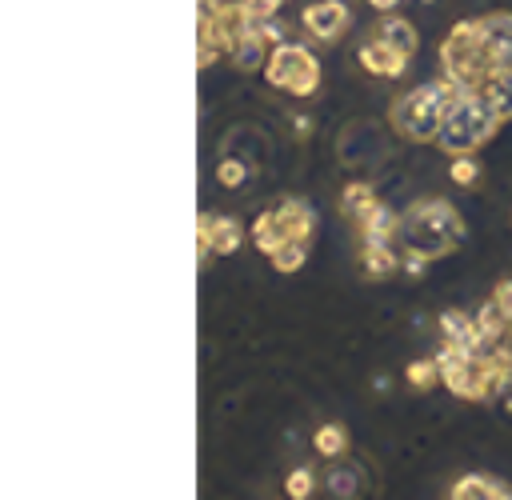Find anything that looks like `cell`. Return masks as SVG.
<instances>
[{"mask_svg":"<svg viewBox=\"0 0 512 500\" xmlns=\"http://www.w3.org/2000/svg\"><path fill=\"white\" fill-rule=\"evenodd\" d=\"M400 240L408 252L436 260V256H448L464 240V220L444 200H420L400 216Z\"/></svg>","mask_w":512,"mask_h":500,"instance_id":"1","label":"cell"},{"mask_svg":"<svg viewBox=\"0 0 512 500\" xmlns=\"http://www.w3.org/2000/svg\"><path fill=\"white\" fill-rule=\"evenodd\" d=\"M440 64H444V80L456 84L460 92H476L496 72V60L480 36V20H460L448 32V40L440 48Z\"/></svg>","mask_w":512,"mask_h":500,"instance_id":"2","label":"cell"},{"mask_svg":"<svg viewBox=\"0 0 512 500\" xmlns=\"http://www.w3.org/2000/svg\"><path fill=\"white\" fill-rule=\"evenodd\" d=\"M496 124H500V116L488 108V100L480 92H460L456 88L452 100H448V112H444V124H440L436 144L448 148L452 156L456 152H476L496 132Z\"/></svg>","mask_w":512,"mask_h":500,"instance_id":"3","label":"cell"},{"mask_svg":"<svg viewBox=\"0 0 512 500\" xmlns=\"http://www.w3.org/2000/svg\"><path fill=\"white\" fill-rule=\"evenodd\" d=\"M452 84L448 80H436V84H420L412 96H404L392 112V124L400 136L408 140H436L440 136V124H444V112H448V100H452Z\"/></svg>","mask_w":512,"mask_h":500,"instance_id":"4","label":"cell"},{"mask_svg":"<svg viewBox=\"0 0 512 500\" xmlns=\"http://www.w3.org/2000/svg\"><path fill=\"white\" fill-rule=\"evenodd\" d=\"M316 228V216L304 200H276L272 208H264L252 224V244L260 252H272L288 240H308Z\"/></svg>","mask_w":512,"mask_h":500,"instance_id":"5","label":"cell"},{"mask_svg":"<svg viewBox=\"0 0 512 500\" xmlns=\"http://www.w3.org/2000/svg\"><path fill=\"white\" fill-rule=\"evenodd\" d=\"M264 76L272 88H284L292 96H312L320 88V68L312 60V52L300 44H276L264 64Z\"/></svg>","mask_w":512,"mask_h":500,"instance_id":"6","label":"cell"},{"mask_svg":"<svg viewBox=\"0 0 512 500\" xmlns=\"http://www.w3.org/2000/svg\"><path fill=\"white\" fill-rule=\"evenodd\" d=\"M244 240V228L240 220L232 216H200V228H196V244H200V264L216 252V256H232Z\"/></svg>","mask_w":512,"mask_h":500,"instance_id":"7","label":"cell"},{"mask_svg":"<svg viewBox=\"0 0 512 500\" xmlns=\"http://www.w3.org/2000/svg\"><path fill=\"white\" fill-rule=\"evenodd\" d=\"M300 20H304V28H308L316 40H336V36L344 32V24H348V4H340V0H320V4H308Z\"/></svg>","mask_w":512,"mask_h":500,"instance_id":"8","label":"cell"},{"mask_svg":"<svg viewBox=\"0 0 512 500\" xmlns=\"http://www.w3.org/2000/svg\"><path fill=\"white\" fill-rule=\"evenodd\" d=\"M480 36H484V48L492 52L496 68H512V16L508 12L480 16Z\"/></svg>","mask_w":512,"mask_h":500,"instance_id":"9","label":"cell"},{"mask_svg":"<svg viewBox=\"0 0 512 500\" xmlns=\"http://www.w3.org/2000/svg\"><path fill=\"white\" fill-rule=\"evenodd\" d=\"M408 60H412L408 52H400V48L384 44L380 36H376V40H368V44L360 48V64H364L372 76H404Z\"/></svg>","mask_w":512,"mask_h":500,"instance_id":"10","label":"cell"},{"mask_svg":"<svg viewBox=\"0 0 512 500\" xmlns=\"http://www.w3.org/2000/svg\"><path fill=\"white\" fill-rule=\"evenodd\" d=\"M356 228H360L364 244H392V236H400V216L388 212L384 204H376V208H368V212L356 220Z\"/></svg>","mask_w":512,"mask_h":500,"instance_id":"11","label":"cell"},{"mask_svg":"<svg viewBox=\"0 0 512 500\" xmlns=\"http://www.w3.org/2000/svg\"><path fill=\"white\" fill-rule=\"evenodd\" d=\"M268 48H272V44L264 40V32H260V20H256V28H252L248 36H240V40L232 44V52H228V56H232V64H236V68L252 72V68H264V64H268V56H272Z\"/></svg>","mask_w":512,"mask_h":500,"instance_id":"12","label":"cell"},{"mask_svg":"<svg viewBox=\"0 0 512 500\" xmlns=\"http://www.w3.org/2000/svg\"><path fill=\"white\" fill-rule=\"evenodd\" d=\"M476 92L488 100V108H492L500 120H512V68H496Z\"/></svg>","mask_w":512,"mask_h":500,"instance_id":"13","label":"cell"},{"mask_svg":"<svg viewBox=\"0 0 512 500\" xmlns=\"http://www.w3.org/2000/svg\"><path fill=\"white\" fill-rule=\"evenodd\" d=\"M448 496L452 500H472V496H480V500H504V496H512V488L504 480H496V476H460Z\"/></svg>","mask_w":512,"mask_h":500,"instance_id":"14","label":"cell"},{"mask_svg":"<svg viewBox=\"0 0 512 500\" xmlns=\"http://www.w3.org/2000/svg\"><path fill=\"white\" fill-rule=\"evenodd\" d=\"M360 268L368 280H388L400 268V256L392 252V244H364L360 248Z\"/></svg>","mask_w":512,"mask_h":500,"instance_id":"15","label":"cell"},{"mask_svg":"<svg viewBox=\"0 0 512 500\" xmlns=\"http://www.w3.org/2000/svg\"><path fill=\"white\" fill-rule=\"evenodd\" d=\"M324 492H328V496H360V492H364L360 468H356V464L336 460V464L324 472Z\"/></svg>","mask_w":512,"mask_h":500,"instance_id":"16","label":"cell"},{"mask_svg":"<svg viewBox=\"0 0 512 500\" xmlns=\"http://www.w3.org/2000/svg\"><path fill=\"white\" fill-rule=\"evenodd\" d=\"M376 36L384 40V44H392V48H400V52H416V28L408 24V20H400V16H384L380 20V28H376Z\"/></svg>","mask_w":512,"mask_h":500,"instance_id":"17","label":"cell"},{"mask_svg":"<svg viewBox=\"0 0 512 500\" xmlns=\"http://www.w3.org/2000/svg\"><path fill=\"white\" fill-rule=\"evenodd\" d=\"M252 172H256V168H252L244 156H236V152H224L220 164H216V180H220V188H240Z\"/></svg>","mask_w":512,"mask_h":500,"instance_id":"18","label":"cell"},{"mask_svg":"<svg viewBox=\"0 0 512 500\" xmlns=\"http://www.w3.org/2000/svg\"><path fill=\"white\" fill-rule=\"evenodd\" d=\"M472 328H476V320L468 316V312H444L440 316V332H444V344H468L472 348Z\"/></svg>","mask_w":512,"mask_h":500,"instance_id":"19","label":"cell"},{"mask_svg":"<svg viewBox=\"0 0 512 500\" xmlns=\"http://www.w3.org/2000/svg\"><path fill=\"white\" fill-rule=\"evenodd\" d=\"M312 444H316V452H320L324 460H340V456L348 452V432H344L340 424H324V428H316Z\"/></svg>","mask_w":512,"mask_h":500,"instance_id":"20","label":"cell"},{"mask_svg":"<svg viewBox=\"0 0 512 500\" xmlns=\"http://www.w3.org/2000/svg\"><path fill=\"white\" fill-rule=\"evenodd\" d=\"M380 200H376V188L372 184H364V180H356V184H348L344 188V216H352V220H360L368 208H376Z\"/></svg>","mask_w":512,"mask_h":500,"instance_id":"21","label":"cell"},{"mask_svg":"<svg viewBox=\"0 0 512 500\" xmlns=\"http://www.w3.org/2000/svg\"><path fill=\"white\" fill-rule=\"evenodd\" d=\"M268 260H272L276 272H296V268H304V260H308V240H288V244L272 248Z\"/></svg>","mask_w":512,"mask_h":500,"instance_id":"22","label":"cell"},{"mask_svg":"<svg viewBox=\"0 0 512 500\" xmlns=\"http://www.w3.org/2000/svg\"><path fill=\"white\" fill-rule=\"evenodd\" d=\"M436 380H440V364L436 360H412L408 364V384L412 388L428 392V388H436Z\"/></svg>","mask_w":512,"mask_h":500,"instance_id":"23","label":"cell"},{"mask_svg":"<svg viewBox=\"0 0 512 500\" xmlns=\"http://www.w3.org/2000/svg\"><path fill=\"white\" fill-rule=\"evenodd\" d=\"M452 180H456L460 188H472V184L480 180V164L472 160V152H456V156H452Z\"/></svg>","mask_w":512,"mask_h":500,"instance_id":"24","label":"cell"},{"mask_svg":"<svg viewBox=\"0 0 512 500\" xmlns=\"http://www.w3.org/2000/svg\"><path fill=\"white\" fill-rule=\"evenodd\" d=\"M312 488H316V476H312V468H292V472H288V480H284V492H288L292 500H304V496H312Z\"/></svg>","mask_w":512,"mask_h":500,"instance_id":"25","label":"cell"},{"mask_svg":"<svg viewBox=\"0 0 512 500\" xmlns=\"http://www.w3.org/2000/svg\"><path fill=\"white\" fill-rule=\"evenodd\" d=\"M492 304H496V308H500V316L512 324V280L496 284V292H492Z\"/></svg>","mask_w":512,"mask_h":500,"instance_id":"26","label":"cell"},{"mask_svg":"<svg viewBox=\"0 0 512 500\" xmlns=\"http://www.w3.org/2000/svg\"><path fill=\"white\" fill-rule=\"evenodd\" d=\"M280 8H284V0H248V12H252L256 20H272Z\"/></svg>","mask_w":512,"mask_h":500,"instance_id":"27","label":"cell"},{"mask_svg":"<svg viewBox=\"0 0 512 500\" xmlns=\"http://www.w3.org/2000/svg\"><path fill=\"white\" fill-rule=\"evenodd\" d=\"M424 264H428V256H420V252H404V256H400V268H404L412 280L424 276Z\"/></svg>","mask_w":512,"mask_h":500,"instance_id":"28","label":"cell"},{"mask_svg":"<svg viewBox=\"0 0 512 500\" xmlns=\"http://www.w3.org/2000/svg\"><path fill=\"white\" fill-rule=\"evenodd\" d=\"M368 4H372V8H380V12H392L400 0H368Z\"/></svg>","mask_w":512,"mask_h":500,"instance_id":"29","label":"cell"},{"mask_svg":"<svg viewBox=\"0 0 512 500\" xmlns=\"http://www.w3.org/2000/svg\"><path fill=\"white\" fill-rule=\"evenodd\" d=\"M296 136H300V140L308 136V116H296Z\"/></svg>","mask_w":512,"mask_h":500,"instance_id":"30","label":"cell"},{"mask_svg":"<svg viewBox=\"0 0 512 500\" xmlns=\"http://www.w3.org/2000/svg\"><path fill=\"white\" fill-rule=\"evenodd\" d=\"M500 412H504V416H512V392H508V396L500 400Z\"/></svg>","mask_w":512,"mask_h":500,"instance_id":"31","label":"cell"},{"mask_svg":"<svg viewBox=\"0 0 512 500\" xmlns=\"http://www.w3.org/2000/svg\"><path fill=\"white\" fill-rule=\"evenodd\" d=\"M424 4H432V0H424Z\"/></svg>","mask_w":512,"mask_h":500,"instance_id":"32","label":"cell"}]
</instances>
